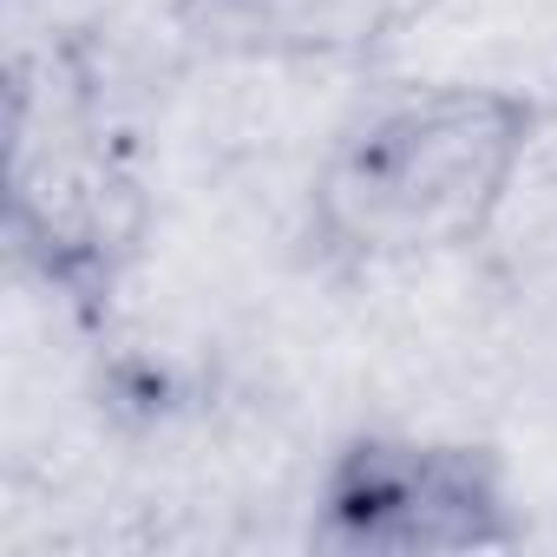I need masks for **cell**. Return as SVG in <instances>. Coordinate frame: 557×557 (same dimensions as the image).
Returning <instances> with one entry per match:
<instances>
[{"label": "cell", "instance_id": "obj_3", "mask_svg": "<svg viewBox=\"0 0 557 557\" xmlns=\"http://www.w3.org/2000/svg\"><path fill=\"white\" fill-rule=\"evenodd\" d=\"M400 0H177L203 53L230 60H348L387 34Z\"/></svg>", "mask_w": 557, "mask_h": 557}, {"label": "cell", "instance_id": "obj_1", "mask_svg": "<svg viewBox=\"0 0 557 557\" xmlns=\"http://www.w3.org/2000/svg\"><path fill=\"white\" fill-rule=\"evenodd\" d=\"M537 119V99L498 86H433L374 106L315 177V236L355 262L472 243L498 216Z\"/></svg>", "mask_w": 557, "mask_h": 557}, {"label": "cell", "instance_id": "obj_2", "mask_svg": "<svg viewBox=\"0 0 557 557\" xmlns=\"http://www.w3.org/2000/svg\"><path fill=\"white\" fill-rule=\"evenodd\" d=\"M322 550H485L518 544L505 472L485 446L368 433L322 479Z\"/></svg>", "mask_w": 557, "mask_h": 557}]
</instances>
